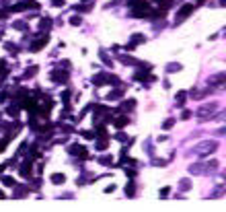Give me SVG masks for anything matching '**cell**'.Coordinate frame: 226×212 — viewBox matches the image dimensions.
<instances>
[{
	"instance_id": "cell-6",
	"label": "cell",
	"mask_w": 226,
	"mask_h": 212,
	"mask_svg": "<svg viewBox=\"0 0 226 212\" xmlns=\"http://www.w3.org/2000/svg\"><path fill=\"white\" fill-rule=\"evenodd\" d=\"M107 83H117V81L111 74H97L95 76V85H107Z\"/></svg>"
},
{
	"instance_id": "cell-11",
	"label": "cell",
	"mask_w": 226,
	"mask_h": 212,
	"mask_svg": "<svg viewBox=\"0 0 226 212\" xmlns=\"http://www.w3.org/2000/svg\"><path fill=\"white\" fill-rule=\"evenodd\" d=\"M51 81H56V83H64V81H66V74H64V72H53V74H51Z\"/></svg>"
},
{
	"instance_id": "cell-10",
	"label": "cell",
	"mask_w": 226,
	"mask_h": 212,
	"mask_svg": "<svg viewBox=\"0 0 226 212\" xmlns=\"http://www.w3.org/2000/svg\"><path fill=\"white\" fill-rule=\"evenodd\" d=\"M64 181H66V177H64L62 173H56V175H51V183L60 185V183H64Z\"/></svg>"
},
{
	"instance_id": "cell-14",
	"label": "cell",
	"mask_w": 226,
	"mask_h": 212,
	"mask_svg": "<svg viewBox=\"0 0 226 212\" xmlns=\"http://www.w3.org/2000/svg\"><path fill=\"white\" fill-rule=\"evenodd\" d=\"M132 107H136V101H134V99H130V101H126V103L121 105V109H123V111H130Z\"/></svg>"
},
{
	"instance_id": "cell-8",
	"label": "cell",
	"mask_w": 226,
	"mask_h": 212,
	"mask_svg": "<svg viewBox=\"0 0 226 212\" xmlns=\"http://www.w3.org/2000/svg\"><path fill=\"white\" fill-rule=\"evenodd\" d=\"M70 152H72V155H80L82 159H87V148H82V146H78V144H76V146H70Z\"/></svg>"
},
{
	"instance_id": "cell-19",
	"label": "cell",
	"mask_w": 226,
	"mask_h": 212,
	"mask_svg": "<svg viewBox=\"0 0 226 212\" xmlns=\"http://www.w3.org/2000/svg\"><path fill=\"white\" fill-rule=\"evenodd\" d=\"M142 41H146V37H144V35H134V37H132V41H130V43H134V45H138V43H142Z\"/></svg>"
},
{
	"instance_id": "cell-31",
	"label": "cell",
	"mask_w": 226,
	"mask_h": 212,
	"mask_svg": "<svg viewBox=\"0 0 226 212\" xmlns=\"http://www.w3.org/2000/svg\"><path fill=\"white\" fill-rule=\"evenodd\" d=\"M51 4H53V6H62V4H64V0H51Z\"/></svg>"
},
{
	"instance_id": "cell-17",
	"label": "cell",
	"mask_w": 226,
	"mask_h": 212,
	"mask_svg": "<svg viewBox=\"0 0 226 212\" xmlns=\"http://www.w3.org/2000/svg\"><path fill=\"white\" fill-rule=\"evenodd\" d=\"M107 99H111V101H113V99H121V91H111V93L107 95Z\"/></svg>"
},
{
	"instance_id": "cell-1",
	"label": "cell",
	"mask_w": 226,
	"mask_h": 212,
	"mask_svg": "<svg viewBox=\"0 0 226 212\" xmlns=\"http://www.w3.org/2000/svg\"><path fill=\"white\" fill-rule=\"evenodd\" d=\"M216 169H218V161H216V159H208V161H204V163L191 165V167H189V173H193V175H210V173H214Z\"/></svg>"
},
{
	"instance_id": "cell-16",
	"label": "cell",
	"mask_w": 226,
	"mask_h": 212,
	"mask_svg": "<svg viewBox=\"0 0 226 212\" xmlns=\"http://www.w3.org/2000/svg\"><path fill=\"white\" fill-rule=\"evenodd\" d=\"M218 122H226V109H222V111H216V115H214Z\"/></svg>"
},
{
	"instance_id": "cell-4",
	"label": "cell",
	"mask_w": 226,
	"mask_h": 212,
	"mask_svg": "<svg viewBox=\"0 0 226 212\" xmlns=\"http://www.w3.org/2000/svg\"><path fill=\"white\" fill-rule=\"evenodd\" d=\"M193 12V4H183L179 8V12H177V23H181V21H185L189 15Z\"/></svg>"
},
{
	"instance_id": "cell-30",
	"label": "cell",
	"mask_w": 226,
	"mask_h": 212,
	"mask_svg": "<svg viewBox=\"0 0 226 212\" xmlns=\"http://www.w3.org/2000/svg\"><path fill=\"white\" fill-rule=\"evenodd\" d=\"M49 23H51L49 19H43V21H41V29H47V25H49Z\"/></svg>"
},
{
	"instance_id": "cell-13",
	"label": "cell",
	"mask_w": 226,
	"mask_h": 212,
	"mask_svg": "<svg viewBox=\"0 0 226 212\" xmlns=\"http://www.w3.org/2000/svg\"><path fill=\"white\" fill-rule=\"evenodd\" d=\"M126 194H128V198H134V196H136V185L132 183V181L128 183V187H126Z\"/></svg>"
},
{
	"instance_id": "cell-20",
	"label": "cell",
	"mask_w": 226,
	"mask_h": 212,
	"mask_svg": "<svg viewBox=\"0 0 226 212\" xmlns=\"http://www.w3.org/2000/svg\"><path fill=\"white\" fill-rule=\"evenodd\" d=\"M99 161H101L103 165H111V163H113V157H109V155H105V157H101Z\"/></svg>"
},
{
	"instance_id": "cell-25",
	"label": "cell",
	"mask_w": 226,
	"mask_h": 212,
	"mask_svg": "<svg viewBox=\"0 0 226 212\" xmlns=\"http://www.w3.org/2000/svg\"><path fill=\"white\" fill-rule=\"evenodd\" d=\"M169 192H171V187H162L158 196H160V198H167V196H169Z\"/></svg>"
},
{
	"instance_id": "cell-21",
	"label": "cell",
	"mask_w": 226,
	"mask_h": 212,
	"mask_svg": "<svg viewBox=\"0 0 226 212\" xmlns=\"http://www.w3.org/2000/svg\"><path fill=\"white\" fill-rule=\"evenodd\" d=\"M173 124H175V120H173V118H169V120H165V122H162V128H165V130H169V128H173Z\"/></svg>"
},
{
	"instance_id": "cell-26",
	"label": "cell",
	"mask_w": 226,
	"mask_h": 212,
	"mask_svg": "<svg viewBox=\"0 0 226 212\" xmlns=\"http://www.w3.org/2000/svg\"><path fill=\"white\" fill-rule=\"evenodd\" d=\"M216 136H226V126L218 128V130H216Z\"/></svg>"
},
{
	"instance_id": "cell-24",
	"label": "cell",
	"mask_w": 226,
	"mask_h": 212,
	"mask_svg": "<svg viewBox=\"0 0 226 212\" xmlns=\"http://www.w3.org/2000/svg\"><path fill=\"white\" fill-rule=\"evenodd\" d=\"M152 165H156V167H162V165H167V161H162V159H152Z\"/></svg>"
},
{
	"instance_id": "cell-35",
	"label": "cell",
	"mask_w": 226,
	"mask_h": 212,
	"mask_svg": "<svg viewBox=\"0 0 226 212\" xmlns=\"http://www.w3.org/2000/svg\"><path fill=\"white\" fill-rule=\"evenodd\" d=\"M224 33H226V31H224Z\"/></svg>"
},
{
	"instance_id": "cell-32",
	"label": "cell",
	"mask_w": 226,
	"mask_h": 212,
	"mask_svg": "<svg viewBox=\"0 0 226 212\" xmlns=\"http://www.w3.org/2000/svg\"><path fill=\"white\" fill-rule=\"evenodd\" d=\"M126 175H128V177H130V179H132V177H134V175H136V171H132V169H128V171H126Z\"/></svg>"
},
{
	"instance_id": "cell-18",
	"label": "cell",
	"mask_w": 226,
	"mask_h": 212,
	"mask_svg": "<svg viewBox=\"0 0 226 212\" xmlns=\"http://www.w3.org/2000/svg\"><path fill=\"white\" fill-rule=\"evenodd\" d=\"M224 194H226V187H218V189H214L212 198H220V196H224Z\"/></svg>"
},
{
	"instance_id": "cell-28",
	"label": "cell",
	"mask_w": 226,
	"mask_h": 212,
	"mask_svg": "<svg viewBox=\"0 0 226 212\" xmlns=\"http://www.w3.org/2000/svg\"><path fill=\"white\" fill-rule=\"evenodd\" d=\"M2 181H4V185H12V183H14V179H12V177H4Z\"/></svg>"
},
{
	"instance_id": "cell-23",
	"label": "cell",
	"mask_w": 226,
	"mask_h": 212,
	"mask_svg": "<svg viewBox=\"0 0 226 212\" xmlns=\"http://www.w3.org/2000/svg\"><path fill=\"white\" fill-rule=\"evenodd\" d=\"M126 124H128V118H119V120H115V126H117V128H123Z\"/></svg>"
},
{
	"instance_id": "cell-15",
	"label": "cell",
	"mask_w": 226,
	"mask_h": 212,
	"mask_svg": "<svg viewBox=\"0 0 226 212\" xmlns=\"http://www.w3.org/2000/svg\"><path fill=\"white\" fill-rule=\"evenodd\" d=\"M179 187H181V189H189V187H191V179H187V177H185V179H181V181H179Z\"/></svg>"
},
{
	"instance_id": "cell-29",
	"label": "cell",
	"mask_w": 226,
	"mask_h": 212,
	"mask_svg": "<svg viewBox=\"0 0 226 212\" xmlns=\"http://www.w3.org/2000/svg\"><path fill=\"white\" fill-rule=\"evenodd\" d=\"M70 23H72V25H80V17H72Z\"/></svg>"
},
{
	"instance_id": "cell-3",
	"label": "cell",
	"mask_w": 226,
	"mask_h": 212,
	"mask_svg": "<svg viewBox=\"0 0 226 212\" xmlns=\"http://www.w3.org/2000/svg\"><path fill=\"white\" fill-rule=\"evenodd\" d=\"M216 115V103H208V105H201L197 109V120L199 122H206V120H212Z\"/></svg>"
},
{
	"instance_id": "cell-9",
	"label": "cell",
	"mask_w": 226,
	"mask_h": 212,
	"mask_svg": "<svg viewBox=\"0 0 226 212\" xmlns=\"http://www.w3.org/2000/svg\"><path fill=\"white\" fill-rule=\"evenodd\" d=\"M45 41H47V37H41V39H35L33 41V45H31V52H39L41 47L45 45Z\"/></svg>"
},
{
	"instance_id": "cell-2",
	"label": "cell",
	"mask_w": 226,
	"mask_h": 212,
	"mask_svg": "<svg viewBox=\"0 0 226 212\" xmlns=\"http://www.w3.org/2000/svg\"><path fill=\"white\" fill-rule=\"evenodd\" d=\"M216 148H218V142H212V140H204V142H199V144L193 148V155H199V157H208V155H212Z\"/></svg>"
},
{
	"instance_id": "cell-34",
	"label": "cell",
	"mask_w": 226,
	"mask_h": 212,
	"mask_svg": "<svg viewBox=\"0 0 226 212\" xmlns=\"http://www.w3.org/2000/svg\"><path fill=\"white\" fill-rule=\"evenodd\" d=\"M0 198H2V194H0Z\"/></svg>"
},
{
	"instance_id": "cell-22",
	"label": "cell",
	"mask_w": 226,
	"mask_h": 212,
	"mask_svg": "<svg viewBox=\"0 0 226 212\" xmlns=\"http://www.w3.org/2000/svg\"><path fill=\"white\" fill-rule=\"evenodd\" d=\"M107 146H109V142H107V140H99V142H97V148H99V150H105Z\"/></svg>"
},
{
	"instance_id": "cell-12",
	"label": "cell",
	"mask_w": 226,
	"mask_h": 212,
	"mask_svg": "<svg viewBox=\"0 0 226 212\" xmlns=\"http://www.w3.org/2000/svg\"><path fill=\"white\" fill-rule=\"evenodd\" d=\"M177 70H181L179 62H171V64H167V72H177Z\"/></svg>"
},
{
	"instance_id": "cell-33",
	"label": "cell",
	"mask_w": 226,
	"mask_h": 212,
	"mask_svg": "<svg viewBox=\"0 0 226 212\" xmlns=\"http://www.w3.org/2000/svg\"><path fill=\"white\" fill-rule=\"evenodd\" d=\"M220 6H226V0H220Z\"/></svg>"
},
{
	"instance_id": "cell-5",
	"label": "cell",
	"mask_w": 226,
	"mask_h": 212,
	"mask_svg": "<svg viewBox=\"0 0 226 212\" xmlns=\"http://www.w3.org/2000/svg\"><path fill=\"white\" fill-rule=\"evenodd\" d=\"M132 15H134V17H148V15H150V12H148V4H146V2H140L138 6H134Z\"/></svg>"
},
{
	"instance_id": "cell-7",
	"label": "cell",
	"mask_w": 226,
	"mask_h": 212,
	"mask_svg": "<svg viewBox=\"0 0 226 212\" xmlns=\"http://www.w3.org/2000/svg\"><path fill=\"white\" fill-rule=\"evenodd\" d=\"M226 83V74H214L210 78V86H222Z\"/></svg>"
},
{
	"instance_id": "cell-27",
	"label": "cell",
	"mask_w": 226,
	"mask_h": 212,
	"mask_svg": "<svg viewBox=\"0 0 226 212\" xmlns=\"http://www.w3.org/2000/svg\"><path fill=\"white\" fill-rule=\"evenodd\" d=\"M189 118H191V111H187V109L181 111V120H189Z\"/></svg>"
}]
</instances>
